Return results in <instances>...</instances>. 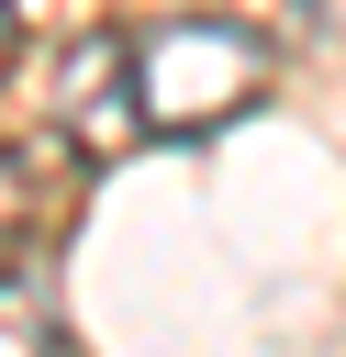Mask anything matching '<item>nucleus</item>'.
Here are the masks:
<instances>
[{"instance_id": "1", "label": "nucleus", "mask_w": 346, "mask_h": 357, "mask_svg": "<svg viewBox=\"0 0 346 357\" xmlns=\"http://www.w3.org/2000/svg\"><path fill=\"white\" fill-rule=\"evenodd\" d=\"M257 100H268V33L223 22V11H179V22L134 33V112H145V134L201 145V134L246 123Z\"/></svg>"}, {"instance_id": "2", "label": "nucleus", "mask_w": 346, "mask_h": 357, "mask_svg": "<svg viewBox=\"0 0 346 357\" xmlns=\"http://www.w3.org/2000/svg\"><path fill=\"white\" fill-rule=\"evenodd\" d=\"M45 112H56V134L100 167L112 145H134L145 134V112H134V33H112V22H89V33H67L56 56H45Z\"/></svg>"}, {"instance_id": "3", "label": "nucleus", "mask_w": 346, "mask_h": 357, "mask_svg": "<svg viewBox=\"0 0 346 357\" xmlns=\"http://www.w3.org/2000/svg\"><path fill=\"white\" fill-rule=\"evenodd\" d=\"M89 156L56 134H0V245H33L45 223H56V201H67V178H78Z\"/></svg>"}, {"instance_id": "4", "label": "nucleus", "mask_w": 346, "mask_h": 357, "mask_svg": "<svg viewBox=\"0 0 346 357\" xmlns=\"http://www.w3.org/2000/svg\"><path fill=\"white\" fill-rule=\"evenodd\" d=\"M67 346V301H56V268L33 245H0V357H45Z\"/></svg>"}, {"instance_id": "5", "label": "nucleus", "mask_w": 346, "mask_h": 357, "mask_svg": "<svg viewBox=\"0 0 346 357\" xmlns=\"http://www.w3.org/2000/svg\"><path fill=\"white\" fill-rule=\"evenodd\" d=\"M301 33L313 45H346V0H301Z\"/></svg>"}, {"instance_id": "6", "label": "nucleus", "mask_w": 346, "mask_h": 357, "mask_svg": "<svg viewBox=\"0 0 346 357\" xmlns=\"http://www.w3.org/2000/svg\"><path fill=\"white\" fill-rule=\"evenodd\" d=\"M11 45H22V22H11V0H0V67H11Z\"/></svg>"}]
</instances>
